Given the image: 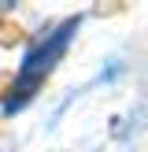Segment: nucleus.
<instances>
[{"mask_svg": "<svg viewBox=\"0 0 148 152\" xmlns=\"http://www.w3.org/2000/svg\"><path fill=\"white\" fill-rule=\"evenodd\" d=\"M78 26H81V19L74 15V19H63L52 34H44L41 41L33 45V48L22 56V67H19V78H15V86L7 89V96H4V115L11 119L15 111H22L30 100L37 96V89H41V82L48 78L52 71H56V63L63 59V52H67V45L74 41V34H78Z\"/></svg>", "mask_w": 148, "mask_h": 152, "instance_id": "nucleus-1", "label": "nucleus"}]
</instances>
